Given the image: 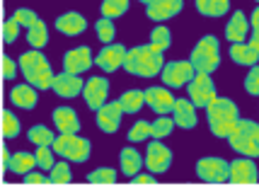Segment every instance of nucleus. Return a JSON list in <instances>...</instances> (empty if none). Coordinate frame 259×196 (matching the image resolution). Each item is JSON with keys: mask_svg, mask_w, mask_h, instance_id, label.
I'll use <instances>...</instances> for the list:
<instances>
[{"mask_svg": "<svg viewBox=\"0 0 259 196\" xmlns=\"http://www.w3.org/2000/svg\"><path fill=\"white\" fill-rule=\"evenodd\" d=\"M206 119H208V128L213 131V136L228 138L235 131L237 124H240V112H237L235 102L215 97L213 102L206 107Z\"/></svg>", "mask_w": 259, "mask_h": 196, "instance_id": "f257e3e1", "label": "nucleus"}, {"mask_svg": "<svg viewBox=\"0 0 259 196\" xmlns=\"http://www.w3.org/2000/svg\"><path fill=\"white\" fill-rule=\"evenodd\" d=\"M124 68L131 73V75H138V78H155L158 73H162L165 68V58L160 51L150 46H136L126 54Z\"/></svg>", "mask_w": 259, "mask_h": 196, "instance_id": "f03ea898", "label": "nucleus"}, {"mask_svg": "<svg viewBox=\"0 0 259 196\" xmlns=\"http://www.w3.org/2000/svg\"><path fill=\"white\" fill-rule=\"evenodd\" d=\"M20 68H22V75L27 78L29 85L39 87V90H51L54 87V70L49 66L44 54H39V48L34 51H27L20 56Z\"/></svg>", "mask_w": 259, "mask_h": 196, "instance_id": "7ed1b4c3", "label": "nucleus"}, {"mask_svg": "<svg viewBox=\"0 0 259 196\" xmlns=\"http://www.w3.org/2000/svg\"><path fill=\"white\" fill-rule=\"evenodd\" d=\"M228 143L240 155L257 158L259 155V124L257 121H249V119H240L235 131L228 136Z\"/></svg>", "mask_w": 259, "mask_h": 196, "instance_id": "20e7f679", "label": "nucleus"}, {"mask_svg": "<svg viewBox=\"0 0 259 196\" xmlns=\"http://www.w3.org/2000/svg\"><path fill=\"white\" fill-rule=\"evenodd\" d=\"M189 61L196 68V73H213L221 66V44H218V39L213 34L201 36L199 44L194 46Z\"/></svg>", "mask_w": 259, "mask_h": 196, "instance_id": "39448f33", "label": "nucleus"}, {"mask_svg": "<svg viewBox=\"0 0 259 196\" xmlns=\"http://www.w3.org/2000/svg\"><path fill=\"white\" fill-rule=\"evenodd\" d=\"M54 150H56V155L70 162H85L90 158V140L80 138L75 133H61L54 140Z\"/></svg>", "mask_w": 259, "mask_h": 196, "instance_id": "423d86ee", "label": "nucleus"}, {"mask_svg": "<svg viewBox=\"0 0 259 196\" xmlns=\"http://www.w3.org/2000/svg\"><path fill=\"white\" fill-rule=\"evenodd\" d=\"M196 174L201 182L223 184V182H230V165L221 158H201L196 162Z\"/></svg>", "mask_w": 259, "mask_h": 196, "instance_id": "0eeeda50", "label": "nucleus"}, {"mask_svg": "<svg viewBox=\"0 0 259 196\" xmlns=\"http://www.w3.org/2000/svg\"><path fill=\"white\" fill-rule=\"evenodd\" d=\"M187 92H189V100L196 107H203V109L218 97L215 94V85L211 80V73H196L194 80L187 85Z\"/></svg>", "mask_w": 259, "mask_h": 196, "instance_id": "6e6552de", "label": "nucleus"}, {"mask_svg": "<svg viewBox=\"0 0 259 196\" xmlns=\"http://www.w3.org/2000/svg\"><path fill=\"white\" fill-rule=\"evenodd\" d=\"M160 75H162V82L167 87H184L194 80L196 68L192 66V61H172V63H165Z\"/></svg>", "mask_w": 259, "mask_h": 196, "instance_id": "1a4fd4ad", "label": "nucleus"}, {"mask_svg": "<svg viewBox=\"0 0 259 196\" xmlns=\"http://www.w3.org/2000/svg\"><path fill=\"white\" fill-rule=\"evenodd\" d=\"M169 162H172V150L160 143V138L150 140L148 143V150H146V167L150 170L153 174H162L169 170Z\"/></svg>", "mask_w": 259, "mask_h": 196, "instance_id": "9d476101", "label": "nucleus"}, {"mask_svg": "<svg viewBox=\"0 0 259 196\" xmlns=\"http://www.w3.org/2000/svg\"><path fill=\"white\" fill-rule=\"evenodd\" d=\"M82 97H85V104L90 107L92 112H97L100 107H104L107 97H109V82H107V78H90L85 82Z\"/></svg>", "mask_w": 259, "mask_h": 196, "instance_id": "9b49d317", "label": "nucleus"}, {"mask_svg": "<svg viewBox=\"0 0 259 196\" xmlns=\"http://www.w3.org/2000/svg\"><path fill=\"white\" fill-rule=\"evenodd\" d=\"M124 107L121 102H107L104 107L97 109V126L104 131V133H116L119 126H121V116H124Z\"/></svg>", "mask_w": 259, "mask_h": 196, "instance_id": "f8f14e48", "label": "nucleus"}, {"mask_svg": "<svg viewBox=\"0 0 259 196\" xmlns=\"http://www.w3.org/2000/svg\"><path fill=\"white\" fill-rule=\"evenodd\" d=\"M51 90H54L58 97L73 100V97H78V94L85 90V82H82V78H80V75L63 70V73H58L56 78H54V87H51Z\"/></svg>", "mask_w": 259, "mask_h": 196, "instance_id": "ddd939ff", "label": "nucleus"}, {"mask_svg": "<svg viewBox=\"0 0 259 196\" xmlns=\"http://www.w3.org/2000/svg\"><path fill=\"white\" fill-rule=\"evenodd\" d=\"M92 63H95V58H92L90 46L70 48V51H66V56H63V68H66L68 73H75V75L90 70Z\"/></svg>", "mask_w": 259, "mask_h": 196, "instance_id": "4468645a", "label": "nucleus"}, {"mask_svg": "<svg viewBox=\"0 0 259 196\" xmlns=\"http://www.w3.org/2000/svg\"><path fill=\"white\" fill-rule=\"evenodd\" d=\"M259 172L254 158H240V160L230 162V182L233 184H257Z\"/></svg>", "mask_w": 259, "mask_h": 196, "instance_id": "2eb2a0df", "label": "nucleus"}, {"mask_svg": "<svg viewBox=\"0 0 259 196\" xmlns=\"http://www.w3.org/2000/svg\"><path fill=\"white\" fill-rule=\"evenodd\" d=\"M182 8H184V0H153L150 5H146V15L153 22H162L180 15Z\"/></svg>", "mask_w": 259, "mask_h": 196, "instance_id": "dca6fc26", "label": "nucleus"}, {"mask_svg": "<svg viewBox=\"0 0 259 196\" xmlns=\"http://www.w3.org/2000/svg\"><path fill=\"white\" fill-rule=\"evenodd\" d=\"M175 102H177V100L169 94L167 85H165V87H148L146 90V104L155 114H172Z\"/></svg>", "mask_w": 259, "mask_h": 196, "instance_id": "f3484780", "label": "nucleus"}, {"mask_svg": "<svg viewBox=\"0 0 259 196\" xmlns=\"http://www.w3.org/2000/svg\"><path fill=\"white\" fill-rule=\"evenodd\" d=\"M126 54H128V51H126L121 44H107V46H104L100 54H97L95 63H97L102 70L112 73V70H116V68H121V66H124Z\"/></svg>", "mask_w": 259, "mask_h": 196, "instance_id": "a211bd4d", "label": "nucleus"}, {"mask_svg": "<svg viewBox=\"0 0 259 196\" xmlns=\"http://www.w3.org/2000/svg\"><path fill=\"white\" fill-rule=\"evenodd\" d=\"M56 29L66 36H78L88 29V20L80 12H63L56 20Z\"/></svg>", "mask_w": 259, "mask_h": 196, "instance_id": "6ab92c4d", "label": "nucleus"}, {"mask_svg": "<svg viewBox=\"0 0 259 196\" xmlns=\"http://www.w3.org/2000/svg\"><path fill=\"white\" fill-rule=\"evenodd\" d=\"M172 119L180 128H194L196 126V104L192 100H177L172 109Z\"/></svg>", "mask_w": 259, "mask_h": 196, "instance_id": "aec40b11", "label": "nucleus"}, {"mask_svg": "<svg viewBox=\"0 0 259 196\" xmlns=\"http://www.w3.org/2000/svg\"><path fill=\"white\" fill-rule=\"evenodd\" d=\"M247 29H249V20L245 17L242 10H237L226 24V39H230V44H240V41H245Z\"/></svg>", "mask_w": 259, "mask_h": 196, "instance_id": "412c9836", "label": "nucleus"}, {"mask_svg": "<svg viewBox=\"0 0 259 196\" xmlns=\"http://www.w3.org/2000/svg\"><path fill=\"white\" fill-rule=\"evenodd\" d=\"M230 58L235 61L237 66H247V68H252V66H257L259 61V51L249 41H240V44H230Z\"/></svg>", "mask_w": 259, "mask_h": 196, "instance_id": "4be33fe9", "label": "nucleus"}, {"mask_svg": "<svg viewBox=\"0 0 259 196\" xmlns=\"http://www.w3.org/2000/svg\"><path fill=\"white\" fill-rule=\"evenodd\" d=\"M54 124L61 133H78L80 131V119L70 107H58L54 112Z\"/></svg>", "mask_w": 259, "mask_h": 196, "instance_id": "5701e85b", "label": "nucleus"}, {"mask_svg": "<svg viewBox=\"0 0 259 196\" xmlns=\"http://www.w3.org/2000/svg\"><path fill=\"white\" fill-rule=\"evenodd\" d=\"M10 100L15 107H20V109H34L36 107V87L34 85H17V87H12L10 92Z\"/></svg>", "mask_w": 259, "mask_h": 196, "instance_id": "b1692460", "label": "nucleus"}, {"mask_svg": "<svg viewBox=\"0 0 259 196\" xmlns=\"http://www.w3.org/2000/svg\"><path fill=\"white\" fill-rule=\"evenodd\" d=\"M143 162H146V158H141V153H138L136 148H124L121 150V172L124 174L136 177V174L141 172Z\"/></svg>", "mask_w": 259, "mask_h": 196, "instance_id": "393cba45", "label": "nucleus"}, {"mask_svg": "<svg viewBox=\"0 0 259 196\" xmlns=\"http://www.w3.org/2000/svg\"><path fill=\"white\" fill-rule=\"evenodd\" d=\"M34 165H36V155L20 150V153H15V155L10 158L8 170H10L12 174H27V172H32L34 170Z\"/></svg>", "mask_w": 259, "mask_h": 196, "instance_id": "a878e982", "label": "nucleus"}, {"mask_svg": "<svg viewBox=\"0 0 259 196\" xmlns=\"http://www.w3.org/2000/svg\"><path fill=\"white\" fill-rule=\"evenodd\" d=\"M196 10L203 17H223L230 10V0H196Z\"/></svg>", "mask_w": 259, "mask_h": 196, "instance_id": "bb28decb", "label": "nucleus"}, {"mask_svg": "<svg viewBox=\"0 0 259 196\" xmlns=\"http://www.w3.org/2000/svg\"><path fill=\"white\" fill-rule=\"evenodd\" d=\"M119 102H121L126 114H136V112H141L143 104H146V90H128V92L121 94Z\"/></svg>", "mask_w": 259, "mask_h": 196, "instance_id": "cd10ccee", "label": "nucleus"}, {"mask_svg": "<svg viewBox=\"0 0 259 196\" xmlns=\"http://www.w3.org/2000/svg\"><path fill=\"white\" fill-rule=\"evenodd\" d=\"M27 41H29L32 48H44L49 44V29H46V24L41 20L27 29Z\"/></svg>", "mask_w": 259, "mask_h": 196, "instance_id": "c85d7f7f", "label": "nucleus"}, {"mask_svg": "<svg viewBox=\"0 0 259 196\" xmlns=\"http://www.w3.org/2000/svg\"><path fill=\"white\" fill-rule=\"evenodd\" d=\"M169 29L165 27V24H160V27H155L153 32H150V46L155 48V51H160V54H165L169 48V44H172V39H169Z\"/></svg>", "mask_w": 259, "mask_h": 196, "instance_id": "c756f323", "label": "nucleus"}, {"mask_svg": "<svg viewBox=\"0 0 259 196\" xmlns=\"http://www.w3.org/2000/svg\"><path fill=\"white\" fill-rule=\"evenodd\" d=\"M128 3L131 0H102V17H109V20L121 17L128 10Z\"/></svg>", "mask_w": 259, "mask_h": 196, "instance_id": "7c9ffc66", "label": "nucleus"}, {"mask_svg": "<svg viewBox=\"0 0 259 196\" xmlns=\"http://www.w3.org/2000/svg\"><path fill=\"white\" fill-rule=\"evenodd\" d=\"M27 138L32 140L34 145H54V140H56V136H54V131L46 126H32L29 128V133H27Z\"/></svg>", "mask_w": 259, "mask_h": 196, "instance_id": "2f4dec72", "label": "nucleus"}, {"mask_svg": "<svg viewBox=\"0 0 259 196\" xmlns=\"http://www.w3.org/2000/svg\"><path fill=\"white\" fill-rule=\"evenodd\" d=\"M36 165H39V170H44V172H51L54 170V155H56V150L54 145H36Z\"/></svg>", "mask_w": 259, "mask_h": 196, "instance_id": "473e14b6", "label": "nucleus"}, {"mask_svg": "<svg viewBox=\"0 0 259 196\" xmlns=\"http://www.w3.org/2000/svg\"><path fill=\"white\" fill-rule=\"evenodd\" d=\"M88 182H90V184H114V182H116V170H112V167L92 170V172L88 174Z\"/></svg>", "mask_w": 259, "mask_h": 196, "instance_id": "72a5a7b5", "label": "nucleus"}, {"mask_svg": "<svg viewBox=\"0 0 259 196\" xmlns=\"http://www.w3.org/2000/svg\"><path fill=\"white\" fill-rule=\"evenodd\" d=\"M153 136V124H148V121H136L131 131H128V140L131 143H141V140H148Z\"/></svg>", "mask_w": 259, "mask_h": 196, "instance_id": "f704fd0d", "label": "nucleus"}, {"mask_svg": "<svg viewBox=\"0 0 259 196\" xmlns=\"http://www.w3.org/2000/svg\"><path fill=\"white\" fill-rule=\"evenodd\" d=\"M3 136L5 138H17L20 136V119L8 109L3 112Z\"/></svg>", "mask_w": 259, "mask_h": 196, "instance_id": "c9c22d12", "label": "nucleus"}, {"mask_svg": "<svg viewBox=\"0 0 259 196\" xmlns=\"http://www.w3.org/2000/svg\"><path fill=\"white\" fill-rule=\"evenodd\" d=\"M95 29H97V39H100V41H104V44H112V41H114L116 29H114V22L109 20V17H102V20H97Z\"/></svg>", "mask_w": 259, "mask_h": 196, "instance_id": "e433bc0d", "label": "nucleus"}, {"mask_svg": "<svg viewBox=\"0 0 259 196\" xmlns=\"http://www.w3.org/2000/svg\"><path fill=\"white\" fill-rule=\"evenodd\" d=\"M177 126L175 124V119L167 114H160V119H155V124H153V136L155 138H165V136H169V131Z\"/></svg>", "mask_w": 259, "mask_h": 196, "instance_id": "4c0bfd02", "label": "nucleus"}, {"mask_svg": "<svg viewBox=\"0 0 259 196\" xmlns=\"http://www.w3.org/2000/svg\"><path fill=\"white\" fill-rule=\"evenodd\" d=\"M49 179H51V184H68L73 177H70V165L68 162H58L54 165V170L49 174Z\"/></svg>", "mask_w": 259, "mask_h": 196, "instance_id": "58836bf2", "label": "nucleus"}, {"mask_svg": "<svg viewBox=\"0 0 259 196\" xmlns=\"http://www.w3.org/2000/svg\"><path fill=\"white\" fill-rule=\"evenodd\" d=\"M12 20L20 24V27H27V29H29V27H34V24L39 22V15L34 10H29V8H20V10L12 15Z\"/></svg>", "mask_w": 259, "mask_h": 196, "instance_id": "ea45409f", "label": "nucleus"}, {"mask_svg": "<svg viewBox=\"0 0 259 196\" xmlns=\"http://www.w3.org/2000/svg\"><path fill=\"white\" fill-rule=\"evenodd\" d=\"M245 90H247V94L259 97V66H252L249 73L245 75Z\"/></svg>", "mask_w": 259, "mask_h": 196, "instance_id": "a19ab883", "label": "nucleus"}, {"mask_svg": "<svg viewBox=\"0 0 259 196\" xmlns=\"http://www.w3.org/2000/svg\"><path fill=\"white\" fill-rule=\"evenodd\" d=\"M17 34H20V24L10 17L8 22L3 24V36H5V44H12V41L17 39Z\"/></svg>", "mask_w": 259, "mask_h": 196, "instance_id": "79ce46f5", "label": "nucleus"}, {"mask_svg": "<svg viewBox=\"0 0 259 196\" xmlns=\"http://www.w3.org/2000/svg\"><path fill=\"white\" fill-rule=\"evenodd\" d=\"M15 73H17L15 61H12L10 56H3V75H5V80H12V78H15Z\"/></svg>", "mask_w": 259, "mask_h": 196, "instance_id": "37998d69", "label": "nucleus"}, {"mask_svg": "<svg viewBox=\"0 0 259 196\" xmlns=\"http://www.w3.org/2000/svg\"><path fill=\"white\" fill-rule=\"evenodd\" d=\"M24 182H27V184H46V182H51V179H49V177H46V174H41V172H27L24 174Z\"/></svg>", "mask_w": 259, "mask_h": 196, "instance_id": "c03bdc74", "label": "nucleus"}, {"mask_svg": "<svg viewBox=\"0 0 259 196\" xmlns=\"http://www.w3.org/2000/svg\"><path fill=\"white\" fill-rule=\"evenodd\" d=\"M155 182V177L153 174H136V177H131V184H153Z\"/></svg>", "mask_w": 259, "mask_h": 196, "instance_id": "a18cd8bd", "label": "nucleus"}, {"mask_svg": "<svg viewBox=\"0 0 259 196\" xmlns=\"http://www.w3.org/2000/svg\"><path fill=\"white\" fill-rule=\"evenodd\" d=\"M10 158H12V153L8 150V145H3V148H0V160H3V170H8V165H10Z\"/></svg>", "mask_w": 259, "mask_h": 196, "instance_id": "49530a36", "label": "nucleus"}, {"mask_svg": "<svg viewBox=\"0 0 259 196\" xmlns=\"http://www.w3.org/2000/svg\"><path fill=\"white\" fill-rule=\"evenodd\" d=\"M252 29H259V5L252 12Z\"/></svg>", "mask_w": 259, "mask_h": 196, "instance_id": "de8ad7c7", "label": "nucleus"}, {"mask_svg": "<svg viewBox=\"0 0 259 196\" xmlns=\"http://www.w3.org/2000/svg\"><path fill=\"white\" fill-rule=\"evenodd\" d=\"M249 44H252V46L259 51V29H254V32H252V39H249Z\"/></svg>", "mask_w": 259, "mask_h": 196, "instance_id": "09e8293b", "label": "nucleus"}, {"mask_svg": "<svg viewBox=\"0 0 259 196\" xmlns=\"http://www.w3.org/2000/svg\"><path fill=\"white\" fill-rule=\"evenodd\" d=\"M141 3H146V5H150V3H153V0H141Z\"/></svg>", "mask_w": 259, "mask_h": 196, "instance_id": "8fccbe9b", "label": "nucleus"}]
</instances>
